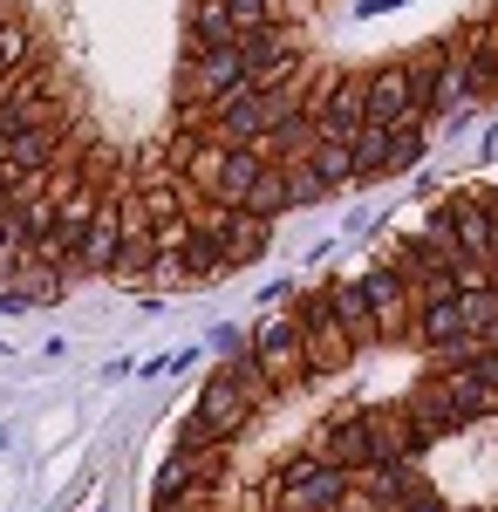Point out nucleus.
<instances>
[{
  "label": "nucleus",
  "mask_w": 498,
  "mask_h": 512,
  "mask_svg": "<svg viewBox=\"0 0 498 512\" xmlns=\"http://www.w3.org/2000/svg\"><path fill=\"white\" fill-rule=\"evenodd\" d=\"M260 151H232L226 144V158H219V178H212V205H232V212H239V198H246V185H253V178H260Z\"/></svg>",
  "instance_id": "nucleus-19"
},
{
  "label": "nucleus",
  "mask_w": 498,
  "mask_h": 512,
  "mask_svg": "<svg viewBox=\"0 0 498 512\" xmlns=\"http://www.w3.org/2000/svg\"><path fill=\"white\" fill-rule=\"evenodd\" d=\"M362 103H369V76H335L328 82V96L307 110L321 137H335V144H355V130H362Z\"/></svg>",
  "instance_id": "nucleus-8"
},
{
  "label": "nucleus",
  "mask_w": 498,
  "mask_h": 512,
  "mask_svg": "<svg viewBox=\"0 0 498 512\" xmlns=\"http://www.w3.org/2000/svg\"><path fill=\"white\" fill-rule=\"evenodd\" d=\"M239 212H253V219H280L287 212V171L280 164H260V178L246 185V198H239Z\"/></svg>",
  "instance_id": "nucleus-20"
},
{
  "label": "nucleus",
  "mask_w": 498,
  "mask_h": 512,
  "mask_svg": "<svg viewBox=\"0 0 498 512\" xmlns=\"http://www.w3.org/2000/svg\"><path fill=\"white\" fill-rule=\"evenodd\" d=\"M403 417H410V424H417V431L430 437V444H437V437H451V431L464 424V417H458V403L437 390V383H430V390H417V396H403Z\"/></svg>",
  "instance_id": "nucleus-17"
},
{
  "label": "nucleus",
  "mask_w": 498,
  "mask_h": 512,
  "mask_svg": "<svg viewBox=\"0 0 498 512\" xmlns=\"http://www.w3.org/2000/svg\"><path fill=\"white\" fill-rule=\"evenodd\" d=\"M164 512H212V506H164Z\"/></svg>",
  "instance_id": "nucleus-34"
},
{
  "label": "nucleus",
  "mask_w": 498,
  "mask_h": 512,
  "mask_svg": "<svg viewBox=\"0 0 498 512\" xmlns=\"http://www.w3.org/2000/svg\"><path fill=\"white\" fill-rule=\"evenodd\" d=\"M151 287H192V280H185V253H171V246H157V260H151Z\"/></svg>",
  "instance_id": "nucleus-28"
},
{
  "label": "nucleus",
  "mask_w": 498,
  "mask_h": 512,
  "mask_svg": "<svg viewBox=\"0 0 498 512\" xmlns=\"http://www.w3.org/2000/svg\"><path fill=\"white\" fill-rule=\"evenodd\" d=\"M116 246H123V219H116V198L96 205V219H89V233H82V253L69 274H110L116 267Z\"/></svg>",
  "instance_id": "nucleus-9"
},
{
  "label": "nucleus",
  "mask_w": 498,
  "mask_h": 512,
  "mask_svg": "<svg viewBox=\"0 0 498 512\" xmlns=\"http://www.w3.org/2000/svg\"><path fill=\"white\" fill-rule=\"evenodd\" d=\"M362 123L376 130H403V123H423V110L410 103V69L403 62H383L369 76V103H362Z\"/></svg>",
  "instance_id": "nucleus-7"
},
{
  "label": "nucleus",
  "mask_w": 498,
  "mask_h": 512,
  "mask_svg": "<svg viewBox=\"0 0 498 512\" xmlns=\"http://www.w3.org/2000/svg\"><path fill=\"white\" fill-rule=\"evenodd\" d=\"M423 158V123H403V130H389V144H383V171L376 178H410Z\"/></svg>",
  "instance_id": "nucleus-23"
},
{
  "label": "nucleus",
  "mask_w": 498,
  "mask_h": 512,
  "mask_svg": "<svg viewBox=\"0 0 498 512\" xmlns=\"http://www.w3.org/2000/svg\"><path fill=\"white\" fill-rule=\"evenodd\" d=\"M410 335H417L423 349H451V342H471V335H464V315H458V294H451V301H417V321H410Z\"/></svg>",
  "instance_id": "nucleus-13"
},
{
  "label": "nucleus",
  "mask_w": 498,
  "mask_h": 512,
  "mask_svg": "<svg viewBox=\"0 0 498 512\" xmlns=\"http://www.w3.org/2000/svg\"><path fill=\"white\" fill-rule=\"evenodd\" d=\"M485 274L498 280V219H492V246H485Z\"/></svg>",
  "instance_id": "nucleus-32"
},
{
  "label": "nucleus",
  "mask_w": 498,
  "mask_h": 512,
  "mask_svg": "<svg viewBox=\"0 0 498 512\" xmlns=\"http://www.w3.org/2000/svg\"><path fill=\"white\" fill-rule=\"evenodd\" d=\"M219 253H226L232 267H253V260H267V253H273V219L232 212V219H226V239H219Z\"/></svg>",
  "instance_id": "nucleus-12"
},
{
  "label": "nucleus",
  "mask_w": 498,
  "mask_h": 512,
  "mask_svg": "<svg viewBox=\"0 0 498 512\" xmlns=\"http://www.w3.org/2000/svg\"><path fill=\"white\" fill-rule=\"evenodd\" d=\"M246 349L260 355V369H267L273 390L307 383V355H301V328H294V315H273V308H267V321L246 328Z\"/></svg>",
  "instance_id": "nucleus-3"
},
{
  "label": "nucleus",
  "mask_w": 498,
  "mask_h": 512,
  "mask_svg": "<svg viewBox=\"0 0 498 512\" xmlns=\"http://www.w3.org/2000/svg\"><path fill=\"white\" fill-rule=\"evenodd\" d=\"M185 41H198V48H232L239 28H232L226 0H192V28H185Z\"/></svg>",
  "instance_id": "nucleus-21"
},
{
  "label": "nucleus",
  "mask_w": 498,
  "mask_h": 512,
  "mask_svg": "<svg viewBox=\"0 0 498 512\" xmlns=\"http://www.w3.org/2000/svg\"><path fill=\"white\" fill-rule=\"evenodd\" d=\"M198 485H226V444H198V451L171 444V458L157 472V506H171L178 492H198Z\"/></svg>",
  "instance_id": "nucleus-5"
},
{
  "label": "nucleus",
  "mask_w": 498,
  "mask_h": 512,
  "mask_svg": "<svg viewBox=\"0 0 498 512\" xmlns=\"http://www.w3.org/2000/svg\"><path fill=\"white\" fill-rule=\"evenodd\" d=\"M451 512H458V506H451ZM464 512H485V506H464Z\"/></svg>",
  "instance_id": "nucleus-36"
},
{
  "label": "nucleus",
  "mask_w": 498,
  "mask_h": 512,
  "mask_svg": "<svg viewBox=\"0 0 498 512\" xmlns=\"http://www.w3.org/2000/svg\"><path fill=\"white\" fill-rule=\"evenodd\" d=\"M198 96H205V103H219V96H226V89H239V82H246V62H239V41H232V48H198Z\"/></svg>",
  "instance_id": "nucleus-15"
},
{
  "label": "nucleus",
  "mask_w": 498,
  "mask_h": 512,
  "mask_svg": "<svg viewBox=\"0 0 498 512\" xmlns=\"http://www.w3.org/2000/svg\"><path fill=\"white\" fill-rule=\"evenodd\" d=\"M7 151H14V137H7V130H0V164H7Z\"/></svg>",
  "instance_id": "nucleus-33"
},
{
  "label": "nucleus",
  "mask_w": 498,
  "mask_h": 512,
  "mask_svg": "<svg viewBox=\"0 0 498 512\" xmlns=\"http://www.w3.org/2000/svg\"><path fill=\"white\" fill-rule=\"evenodd\" d=\"M171 444H178V451H198V444H219V437H212V424H205V417H185V424H178V437H171Z\"/></svg>",
  "instance_id": "nucleus-30"
},
{
  "label": "nucleus",
  "mask_w": 498,
  "mask_h": 512,
  "mask_svg": "<svg viewBox=\"0 0 498 512\" xmlns=\"http://www.w3.org/2000/svg\"><path fill=\"white\" fill-rule=\"evenodd\" d=\"M328 308H335V321L348 328V342L355 349H369V342H383V328H376V308H369V294H362V280H328Z\"/></svg>",
  "instance_id": "nucleus-10"
},
{
  "label": "nucleus",
  "mask_w": 498,
  "mask_h": 512,
  "mask_svg": "<svg viewBox=\"0 0 498 512\" xmlns=\"http://www.w3.org/2000/svg\"><path fill=\"white\" fill-rule=\"evenodd\" d=\"M14 294H21V301H62V294H69V267H55V260H41V253H21V260H14Z\"/></svg>",
  "instance_id": "nucleus-16"
},
{
  "label": "nucleus",
  "mask_w": 498,
  "mask_h": 512,
  "mask_svg": "<svg viewBox=\"0 0 498 512\" xmlns=\"http://www.w3.org/2000/svg\"><path fill=\"white\" fill-rule=\"evenodd\" d=\"M471 376L485 383V396H492V410H498V342H492V349H478V355H471Z\"/></svg>",
  "instance_id": "nucleus-29"
},
{
  "label": "nucleus",
  "mask_w": 498,
  "mask_h": 512,
  "mask_svg": "<svg viewBox=\"0 0 498 512\" xmlns=\"http://www.w3.org/2000/svg\"><path fill=\"white\" fill-rule=\"evenodd\" d=\"M28 55H35V35H28V21H21V14H7V21H0V62H7V69H21Z\"/></svg>",
  "instance_id": "nucleus-26"
},
{
  "label": "nucleus",
  "mask_w": 498,
  "mask_h": 512,
  "mask_svg": "<svg viewBox=\"0 0 498 512\" xmlns=\"http://www.w3.org/2000/svg\"><path fill=\"white\" fill-rule=\"evenodd\" d=\"M212 349H219V362L239 355V349H246V328H219V335H212Z\"/></svg>",
  "instance_id": "nucleus-31"
},
{
  "label": "nucleus",
  "mask_w": 498,
  "mask_h": 512,
  "mask_svg": "<svg viewBox=\"0 0 498 512\" xmlns=\"http://www.w3.org/2000/svg\"><path fill=\"white\" fill-rule=\"evenodd\" d=\"M239 62H246V89H280L301 69V28H253L239 35Z\"/></svg>",
  "instance_id": "nucleus-2"
},
{
  "label": "nucleus",
  "mask_w": 498,
  "mask_h": 512,
  "mask_svg": "<svg viewBox=\"0 0 498 512\" xmlns=\"http://www.w3.org/2000/svg\"><path fill=\"white\" fill-rule=\"evenodd\" d=\"M280 171H287V212H294V205H321V198H328V185H321V171H314L307 158L280 164Z\"/></svg>",
  "instance_id": "nucleus-25"
},
{
  "label": "nucleus",
  "mask_w": 498,
  "mask_h": 512,
  "mask_svg": "<svg viewBox=\"0 0 498 512\" xmlns=\"http://www.w3.org/2000/svg\"><path fill=\"white\" fill-rule=\"evenodd\" d=\"M7 14H14V7H0V21H7Z\"/></svg>",
  "instance_id": "nucleus-37"
},
{
  "label": "nucleus",
  "mask_w": 498,
  "mask_h": 512,
  "mask_svg": "<svg viewBox=\"0 0 498 512\" xmlns=\"http://www.w3.org/2000/svg\"><path fill=\"white\" fill-rule=\"evenodd\" d=\"M7 76H14V69H7V62H0V82H7Z\"/></svg>",
  "instance_id": "nucleus-35"
},
{
  "label": "nucleus",
  "mask_w": 498,
  "mask_h": 512,
  "mask_svg": "<svg viewBox=\"0 0 498 512\" xmlns=\"http://www.w3.org/2000/svg\"><path fill=\"white\" fill-rule=\"evenodd\" d=\"M335 512H342V506H335Z\"/></svg>",
  "instance_id": "nucleus-38"
},
{
  "label": "nucleus",
  "mask_w": 498,
  "mask_h": 512,
  "mask_svg": "<svg viewBox=\"0 0 498 512\" xmlns=\"http://www.w3.org/2000/svg\"><path fill=\"white\" fill-rule=\"evenodd\" d=\"M232 274V260L226 253H219V239H185V280H192V287H205V280H226Z\"/></svg>",
  "instance_id": "nucleus-24"
},
{
  "label": "nucleus",
  "mask_w": 498,
  "mask_h": 512,
  "mask_svg": "<svg viewBox=\"0 0 498 512\" xmlns=\"http://www.w3.org/2000/svg\"><path fill=\"white\" fill-rule=\"evenodd\" d=\"M307 164L321 171V185H328V192H348V185L362 178V171H355V151H348V144H335V137H314Z\"/></svg>",
  "instance_id": "nucleus-22"
},
{
  "label": "nucleus",
  "mask_w": 498,
  "mask_h": 512,
  "mask_svg": "<svg viewBox=\"0 0 498 512\" xmlns=\"http://www.w3.org/2000/svg\"><path fill=\"white\" fill-rule=\"evenodd\" d=\"M226 14H232V28H239V35L273 28V0H226Z\"/></svg>",
  "instance_id": "nucleus-27"
},
{
  "label": "nucleus",
  "mask_w": 498,
  "mask_h": 512,
  "mask_svg": "<svg viewBox=\"0 0 498 512\" xmlns=\"http://www.w3.org/2000/svg\"><path fill=\"white\" fill-rule=\"evenodd\" d=\"M458 315H464V335L478 349L498 342V280H478V287H458Z\"/></svg>",
  "instance_id": "nucleus-14"
},
{
  "label": "nucleus",
  "mask_w": 498,
  "mask_h": 512,
  "mask_svg": "<svg viewBox=\"0 0 498 512\" xmlns=\"http://www.w3.org/2000/svg\"><path fill=\"white\" fill-rule=\"evenodd\" d=\"M62 130H69V123H48V130H14L7 171H48V164L62 158Z\"/></svg>",
  "instance_id": "nucleus-18"
},
{
  "label": "nucleus",
  "mask_w": 498,
  "mask_h": 512,
  "mask_svg": "<svg viewBox=\"0 0 498 512\" xmlns=\"http://www.w3.org/2000/svg\"><path fill=\"white\" fill-rule=\"evenodd\" d=\"M198 417L212 424V437H219V444H232V437H239L246 424H253V417H260V403L239 390L226 369H212V376H205V390H198Z\"/></svg>",
  "instance_id": "nucleus-6"
},
{
  "label": "nucleus",
  "mask_w": 498,
  "mask_h": 512,
  "mask_svg": "<svg viewBox=\"0 0 498 512\" xmlns=\"http://www.w3.org/2000/svg\"><path fill=\"white\" fill-rule=\"evenodd\" d=\"M294 328H301V355H307V376H342L348 362H355V342H348V328L335 321L328 308V287L321 294H301L294 301Z\"/></svg>",
  "instance_id": "nucleus-1"
},
{
  "label": "nucleus",
  "mask_w": 498,
  "mask_h": 512,
  "mask_svg": "<svg viewBox=\"0 0 498 512\" xmlns=\"http://www.w3.org/2000/svg\"><path fill=\"white\" fill-rule=\"evenodd\" d=\"M314 458L335 465V472H362V465H376V458H369V431H362V410L342 417V424H328L321 444H314Z\"/></svg>",
  "instance_id": "nucleus-11"
},
{
  "label": "nucleus",
  "mask_w": 498,
  "mask_h": 512,
  "mask_svg": "<svg viewBox=\"0 0 498 512\" xmlns=\"http://www.w3.org/2000/svg\"><path fill=\"white\" fill-rule=\"evenodd\" d=\"M205 137L212 144H232V151H260L267 144V89H226L219 103H212V123H205ZM267 158V151H260Z\"/></svg>",
  "instance_id": "nucleus-4"
}]
</instances>
